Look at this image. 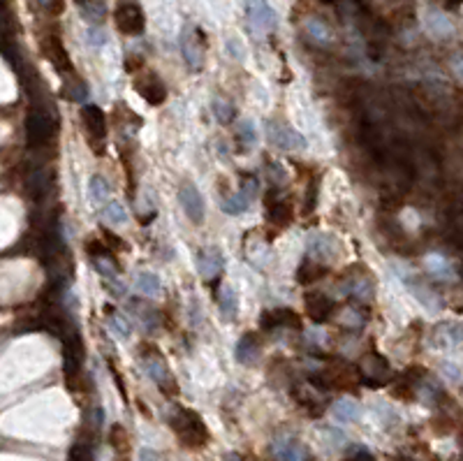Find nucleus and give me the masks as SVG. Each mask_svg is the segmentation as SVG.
Wrapping results in <instances>:
<instances>
[{
	"label": "nucleus",
	"instance_id": "8fccbe9b",
	"mask_svg": "<svg viewBox=\"0 0 463 461\" xmlns=\"http://www.w3.org/2000/svg\"><path fill=\"white\" fill-rule=\"evenodd\" d=\"M137 461H160V457H158V452L144 448V450H139V459Z\"/></svg>",
	"mask_w": 463,
	"mask_h": 461
},
{
	"label": "nucleus",
	"instance_id": "c85d7f7f",
	"mask_svg": "<svg viewBox=\"0 0 463 461\" xmlns=\"http://www.w3.org/2000/svg\"><path fill=\"white\" fill-rule=\"evenodd\" d=\"M79 12L91 24H103L107 17V0H75Z\"/></svg>",
	"mask_w": 463,
	"mask_h": 461
},
{
	"label": "nucleus",
	"instance_id": "7c9ffc66",
	"mask_svg": "<svg viewBox=\"0 0 463 461\" xmlns=\"http://www.w3.org/2000/svg\"><path fill=\"white\" fill-rule=\"evenodd\" d=\"M135 285H137V290H142L146 297H158V294L162 292V280L153 271H139L135 276Z\"/></svg>",
	"mask_w": 463,
	"mask_h": 461
},
{
	"label": "nucleus",
	"instance_id": "4c0bfd02",
	"mask_svg": "<svg viewBox=\"0 0 463 461\" xmlns=\"http://www.w3.org/2000/svg\"><path fill=\"white\" fill-rule=\"evenodd\" d=\"M107 327H109L112 334L119 338V341H126V338H130V334H132V329H130L128 320L123 318L121 313H107Z\"/></svg>",
	"mask_w": 463,
	"mask_h": 461
},
{
	"label": "nucleus",
	"instance_id": "2f4dec72",
	"mask_svg": "<svg viewBox=\"0 0 463 461\" xmlns=\"http://www.w3.org/2000/svg\"><path fill=\"white\" fill-rule=\"evenodd\" d=\"M89 195H91V202L93 204H107L109 202V197H112V186L107 183V179L105 176H100V174H96L91 179V183H89Z\"/></svg>",
	"mask_w": 463,
	"mask_h": 461
},
{
	"label": "nucleus",
	"instance_id": "f8f14e48",
	"mask_svg": "<svg viewBox=\"0 0 463 461\" xmlns=\"http://www.w3.org/2000/svg\"><path fill=\"white\" fill-rule=\"evenodd\" d=\"M271 452L276 461H315L313 455H310V450L292 434L278 436L271 445Z\"/></svg>",
	"mask_w": 463,
	"mask_h": 461
},
{
	"label": "nucleus",
	"instance_id": "9b49d317",
	"mask_svg": "<svg viewBox=\"0 0 463 461\" xmlns=\"http://www.w3.org/2000/svg\"><path fill=\"white\" fill-rule=\"evenodd\" d=\"M306 250L310 257L329 264L331 260H336L341 255V241L329 232H313L306 241Z\"/></svg>",
	"mask_w": 463,
	"mask_h": 461
},
{
	"label": "nucleus",
	"instance_id": "4be33fe9",
	"mask_svg": "<svg viewBox=\"0 0 463 461\" xmlns=\"http://www.w3.org/2000/svg\"><path fill=\"white\" fill-rule=\"evenodd\" d=\"M236 362L238 364H255L259 355H262V338H259L257 331H245V334L238 338L236 343Z\"/></svg>",
	"mask_w": 463,
	"mask_h": 461
},
{
	"label": "nucleus",
	"instance_id": "393cba45",
	"mask_svg": "<svg viewBox=\"0 0 463 461\" xmlns=\"http://www.w3.org/2000/svg\"><path fill=\"white\" fill-rule=\"evenodd\" d=\"M303 33H306V38L317 47L334 45V31H331L322 19H306L303 21Z\"/></svg>",
	"mask_w": 463,
	"mask_h": 461
},
{
	"label": "nucleus",
	"instance_id": "6e6552de",
	"mask_svg": "<svg viewBox=\"0 0 463 461\" xmlns=\"http://www.w3.org/2000/svg\"><path fill=\"white\" fill-rule=\"evenodd\" d=\"M259 192V181L252 174L243 176L241 179V186H238V190L229 192V195H225V199L220 202V209L229 216H236V213H243L248 211L250 204L255 202Z\"/></svg>",
	"mask_w": 463,
	"mask_h": 461
},
{
	"label": "nucleus",
	"instance_id": "a19ab883",
	"mask_svg": "<svg viewBox=\"0 0 463 461\" xmlns=\"http://www.w3.org/2000/svg\"><path fill=\"white\" fill-rule=\"evenodd\" d=\"M112 445H114V450L119 452V455H126V452L130 450V438H128L126 429H123L121 424H116V427L112 429Z\"/></svg>",
	"mask_w": 463,
	"mask_h": 461
},
{
	"label": "nucleus",
	"instance_id": "7ed1b4c3",
	"mask_svg": "<svg viewBox=\"0 0 463 461\" xmlns=\"http://www.w3.org/2000/svg\"><path fill=\"white\" fill-rule=\"evenodd\" d=\"M336 290L341 294H347V297H354L361 304H371L375 299V280L364 264H352L338 278Z\"/></svg>",
	"mask_w": 463,
	"mask_h": 461
},
{
	"label": "nucleus",
	"instance_id": "37998d69",
	"mask_svg": "<svg viewBox=\"0 0 463 461\" xmlns=\"http://www.w3.org/2000/svg\"><path fill=\"white\" fill-rule=\"evenodd\" d=\"M429 26H431V31L436 33V35H450L452 33V24L440 12L429 14Z\"/></svg>",
	"mask_w": 463,
	"mask_h": 461
},
{
	"label": "nucleus",
	"instance_id": "5701e85b",
	"mask_svg": "<svg viewBox=\"0 0 463 461\" xmlns=\"http://www.w3.org/2000/svg\"><path fill=\"white\" fill-rule=\"evenodd\" d=\"M130 311H132L135 320L139 322V325H142L144 329H146V331H153V329L160 327L162 315H160V311H158L155 306H151L149 301H144V299H132V301H130Z\"/></svg>",
	"mask_w": 463,
	"mask_h": 461
},
{
	"label": "nucleus",
	"instance_id": "39448f33",
	"mask_svg": "<svg viewBox=\"0 0 463 461\" xmlns=\"http://www.w3.org/2000/svg\"><path fill=\"white\" fill-rule=\"evenodd\" d=\"M292 396H294L296 406L308 417H320L324 410H327V403H329L327 387H322L317 383H296L292 387Z\"/></svg>",
	"mask_w": 463,
	"mask_h": 461
},
{
	"label": "nucleus",
	"instance_id": "a211bd4d",
	"mask_svg": "<svg viewBox=\"0 0 463 461\" xmlns=\"http://www.w3.org/2000/svg\"><path fill=\"white\" fill-rule=\"evenodd\" d=\"M264 206H266V222L278 229L287 227L292 222L294 213H292V204L289 199H283L276 190H269L264 197Z\"/></svg>",
	"mask_w": 463,
	"mask_h": 461
},
{
	"label": "nucleus",
	"instance_id": "1a4fd4ad",
	"mask_svg": "<svg viewBox=\"0 0 463 461\" xmlns=\"http://www.w3.org/2000/svg\"><path fill=\"white\" fill-rule=\"evenodd\" d=\"M132 89L139 93V98L146 100L151 107H160L165 100H167V86H165L162 79L151 70L137 72L132 79Z\"/></svg>",
	"mask_w": 463,
	"mask_h": 461
},
{
	"label": "nucleus",
	"instance_id": "f3484780",
	"mask_svg": "<svg viewBox=\"0 0 463 461\" xmlns=\"http://www.w3.org/2000/svg\"><path fill=\"white\" fill-rule=\"evenodd\" d=\"M259 327L266 331L273 329H301V315L292 308H266L259 313Z\"/></svg>",
	"mask_w": 463,
	"mask_h": 461
},
{
	"label": "nucleus",
	"instance_id": "603ef678",
	"mask_svg": "<svg viewBox=\"0 0 463 461\" xmlns=\"http://www.w3.org/2000/svg\"><path fill=\"white\" fill-rule=\"evenodd\" d=\"M454 72H457V77L463 82V59H457V61H454Z\"/></svg>",
	"mask_w": 463,
	"mask_h": 461
},
{
	"label": "nucleus",
	"instance_id": "412c9836",
	"mask_svg": "<svg viewBox=\"0 0 463 461\" xmlns=\"http://www.w3.org/2000/svg\"><path fill=\"white\" fill-rule=\"evenodd\" d=\"M42 52H45L47 61L52 63L58 72L72 75V61H70V56H68V52H65V47L58 35H47V38L42 40Z\"/></svg>",
	"mask_w": 463,
	"mask_h": 461
},
{
	"label": "nucleus",
	"instance_id": "0eeeda50",
	"mask_svg": "<svg viewBox=\"0 0 463 461\" xmlns=\"http://www.w3.org/2000/svg\"><path fill=\"white\" fill-rule=\"evenodd\" d=\"M114 21L123 35H142L144 28H146V14H144L137 0H121L116 5Z\"/></svg>",
	"mask_w": 463,
	"mask_h": 461
},
{
	"label": "nucleus",
	"instance_id": "3c124183",
	"mask_svg": "<svg viewBox=\"0 0 463 461\" xmlns=\"http://www.w3.org/2000/svg\"><path fill=\"white\" fill-rule=\"evenodd\" d=\"M105 33L103 31H98V35H96V28L91 31V45H96V47H103L105 45Z\"/></svg>",
	"mask_w": 463,
	"mask_h": 461
},
{
	"label": "nucleus",
	"instance_id": "72a5a7b5",
	"mask_svg": "<svg viewBox=\"0 0 463 461\" xmlns=\"http://www.w3.org/2000/svg\"><path fill=\"white\" fill-rule=\"evenodd\" d=\"M103 220L109 222L112 227H121L128 222V211L126 206L121 204V202H107V206L103 209Z\"/></svg>",
	"mask_w": 463,
	"mask_h": 461
},
{
	"label": "nucleus",
	"instance_id": "a18cd8bd",
	"mask_svg": "<svg viewBox=\"0 0 463 461\" xmlns=\"http://www.w3.org/2000/svg\"><path fill=\"white\" fill-rule=\"evenodd\" d=\"M266 172H269V181L273 183V186H283L285 183V172H283V167H280V165H276L273 160H269V158H266Z\"/></svg>",
	"mask_w": 463,
	"mask_h": 461
},
{
	"label": "nucleus",
	"instance_id": "9d476101",
	"mask_svg": "<svg viewBox=\"0 0 463 461\" xmlns=\"http://www.w3.org/2000/svg\"><path fill=\"white\" fill-rule=\"evenodd\" d=\"M264 130H266V139H269L273 146L280 149V151L294 153V151H303V149H306V137H303L301 133H296L294 128H289L287 123H276V121H266Z\"/></svg>",
	"mask_w": 463,
	"mask_h": 461
},
{
	"label": "nucleus",
	"instance_id": "f704fd0d",
	"mask_svg": "<svg viewBox=\"0 0 463 461\" xmlns=\"http://www.w3.org/2000/svg\"><path fill=\"white\" fill-rule=\"evenodd\" d=\"M317 197H320V179L313 176V179L308 181L306 192H303V197H301V213H303V216H308V213L315 211Z\"/></svg>",
	"mask_w": 463,
	"mask_h": 461
},
{
	"label": "nucleus",
	"instance_id": "a878e982",
	"mask_svg": "<svg viewBox=\"0 0 463 461\" xmlns=\"http://www.w3.org/2000/svg\"><path fill=\"white\" fill-rule=\"evenodd\" d=\"M366 320H368V313L361 306H345L336 315V322L347 331H361V327L366 325Z\"/></svg>",
	"mask_w": 463,
	"mask_h": 461
},
{
	"label": "nucleus",
	"instance_id": "2eb2a0df",
	"mask_svg": "<svg viewBox=\"0 0 463 461\" xmlns=\"http://www.w3.org/2000/svg\"><path fill=\"white\" fill-rule=\"evenodd\" d=\"M179 202H181V206H183L185 216L195 222V225H202V222H204V213H206L204 197H202L199 188H197V186H195L192 181H183V183H181V188H179Z\"/></svg>",
	"mask_w": 463,
	"mask_h": 461
},
{
	"label": "nucleus",
	"instance_id": "4468645a",
	"mask_svg": "<svg viewBox=\"0 0 463 461\" xmlns=\"http://www.w3.org/2000/svg\"><path fill=\"white\" fill-rule=\"evenodd\" d=\"M303 308H306V313L310 315V320L320 325V322H327L329 318H334L336 301L331 299L327 292L310 290V292L303 294Z\"/></svg>",
	"mask_w": 463,
	"mask_h": 461
},
{
	"label": "nucleus",
	"instance_id": "864d4df0",
	"mask_svg": "<svg viewBox=\"0 0 463 461\" xmlns=\"http://www.w3.org/2000/svg\"><path fill=\"white\" fill-rule=\"evenodd\" d=\"M225 461H245L241 455H236V452H229V455H225Z\"/></svg>",
	"mask_w": 463,
	"mask_h": 461
},
{
	"label": "nucleus",
	"instance_id": "c756f323",
	"mask_svg": "<svg viewBox=\"0 0 463 461\" xmlns=\"http://www.w3.org/2000/svg\"><path fill=\"white\" fill-rule=\"evenodd\" d=\"M331 413L338 422H357L361 417V408L357 401L352 399H338L334 401V406H331Z\"/></svg>",
	"mask_w": 463,
	"mask_h": 461
},
{
	"label": "nucleus",
	"instance_id": "b1692460",
	"mask_svg": "<svg viewBox=\"0 0 463 461\" xmlns=\"http://www.w3.org/2000/svg\"><path fill=\"white\" fill-rule=\"evenodd\" d=\"M327 276V264L315 260V257L306 255L299 264V269H296V280H299L301 285H313L317 280H322Z\"/></svg>",
	"mask_w": 463,
	"mask_h": 461
},
{
	"label": "nucleus",
	"instance_id": "79ce46f5",
	"mask_svg": "<svg viewBox=\"0 0 463 461\" xmlns=\"http://www.w3.org/2000/svg\"><path fill=\"white\" fill-rule=\"evenodd\" d=\"M65 89H68L65 96H68L70 100H75V103H79V100H86V96H89V89H86L82 79H77V77L70 79V82L65 84Z\"/></svg>",
	"mask_w": 463,
	"mask_h": 461
},
{
	"label": "nucleus",
	"instance_id": "ea45409f",
	"mask_svg": "<svg viewBox=\"0 0 463 461\" xmlns=\"http://www.w3.org/2000/svg\"><path fill=\"white\" fill-rule=\"evenodd\" d=\"M426 266H429V271L433 273V276L452 278V266H450V262H447L443 255H429V257H426Z\"/></svg>",
	"mask_w": 463,
	"mask_h": 461
},
{
	"label": "nucleus",
	"instance_id": "f03ea898",
	"mask_svg": "<svg viewBox=\"0 0 463 461\" xmlns=\"http://www.w3.org/2000/svg\"><path fill=\"white\" fill-rule=\"evenodd\" d=\"M139 364L144 373L153 380V383L158 385V390H160L162 394H176V380H174L169 366H167V359H165V355L160 350L155 348V345H142L139 348Z\"/></svg>",
	"mask_w": 463,
	"mask_h": 461
},
{
	"label": "nucleus",
	"instance_id": "de8ad7c7",
	"mask_svg": "<svg viewBox=\"0 0 463 461\" xmlns=\"http://www.w3.org/2000/svg\"><path fill=\"white\" fill-rule=\"evenodd\" d=\"M306 338L308 341H313V343H308V345H313V348H322V345L327 343V334H324V329H320V327L306 331Z\"/></svg>",
	"mask_w": 463,
	"mask_h": 461
},
{
	"label": "nucleus",
	"instance_id": "ddd939ff",
	"mask_svg": "<svg viewBox=\"0 0 463 461\" xmlns=\"http://www.w3.org/2000/svg\"><path fill=\"white\" fill-rule=\"evenodd\" d=\"M56 121L49 116L45 112H33L31 116H28V123H26V135H28V142L31 144H38V146H45L56 137Z\"/></svg>",
	"mask_w": 463,
	"mask_h": 461
},
{
	"label": "nucleus",
	"instance_id": "49530a36",
	"mask_svg": "<svg viewBox=\"0 0 463 461\" xmlns=\"http://www.w3.org/2000/svg\"><path fill=\"white\" fill-rule=\"evenodd\" d=\"M33 5H38L40 10H45L49 14H58L63 10V0H31Z\"/></svg>",
	"mask_w": 463,
	"mask_h": 461
},
{
	"label": "nucleus",
	"instance_id": "bb28decb",
	"mask_svg": "<svg viewBox=\"0 0 463 461\" xmlns=\"http://www.w3.org/2000/svg\"><path fill=\"white\" fill-rule=\"evenodd\" d=\"M218 308H220V315L222 320L227 322H234L236 315H238V294L232 285H222L220 292H218Z\"/></svg>",
	"mask_w": 463,
	"mask_h": 461
},
{
	"label": "nucleus",
	"instance_id": "dca6fc26",
	"mask_svg": "<svg viewBox=\"0 0 463 461\" xmlns=\"http://www.w3.org/2000/svg\"><path fill=\"white\" fill-rule=\"evenodd\" d=\"M245 17L257 33H269L278 24L276 12L266 0H245Z\"/></svg>",
	"mask_w": 463,
	"mask_h": 461
},
{
	"label": "nucleus",
	"instance_id": "cd10ccee",
	"mask_svg": "<svg viewBox=\"0 0 463 461\" xmlns=\"http://www.w3.org/2000/svg\"><path fill=\"white\" fill-rule=\"evenodd\" d=\"M405 283H408L410 292L415 294V297H417L419 301H422L424 306H429V308H433V311H436V308H440V304H443V301H440V297H438V294L433 292L431 287L424 283V280L405 276Z\"/></svg>",
	"mask_w": 463,
	"mask_h": 461
},
{
	"label": "nucleus",
	"instance_id": "c9c22d12",
	"mask_svg": "<svg viewBox=\"0 0 463 461\" xmlns=\"http://www.w3.org/2000/svg\"><path fill=\"white\" fill-rule=\"evenodd\" d=\"M211 112H213V116L218 119L222 126H227V123H232V121L236 119V109H234V105H232L227 98H213Z\"/></svg>",
	"mask_w": 463,
	"mask_h": 461
},
{
	"label": "nucleus",
	"instance_id": "c03bdc74",
	"mask_svg": "<svg viewBox=\"0 0 463 461\" xmlns=\"http://www.w3.org/2000/svg\"><path fill=\"white\" fill-rule=\"evenodd\" d=\"M70 461H93V448L86 441H79L70 452Z\"/></svg>",
	"mask_w": 463,
	"mask_h": 461
},
{
	"label": "nucleus",
	"instance_id": "aec40b11",
	"mask_svg": "<svg viewBox=\"0 0 463 461\" xmlns=\"http://www.w3.org/2000/svg\"><path fill=\"white\" fill-rule=\"evenodd\" d=\"M82 126L91 142H105L107 137V116L98 105L82 107Z\"/></svg>",
	"mask_w": 463,
	"mask_h": 461
},
{
	"label": "nucleus",
	"instance_id": "58836bf2",
	"mask_svg": "<svg viewBox=\"0 0 463 461\" xmlns=\"http://www.w3.org/2000/svg\"><path fill=\"white\" fill-rule=\"evenodd\" d=\"M236 139L241 142V149H252L257 142V130H255V123H250V121H238L236 123Z\"/></svg>",
	"mask_w": 463,
	"mask_h": 461
},
{
	"label": "nucleus",
	"instance_id": "09e8293b",
	"mask_svg": "<svg viewBox=\"0 0 463 461\" xmlns=\"http://www.w3.org/2000/svg\"><path fill=\"white\" fill-rule=\"evenodd\" d=\"M343 461H375V457H373L368 450H364V448H357V450H352L350 455H347Z\"/></svg>",
	"mask_w": 463,
	"mask_h": 461
},
{
	"label": "nucleus",
	"instance_id": "e433bc0d",
	"mask_svg": "<svg viewBox=\"0 0 463 461\" xmlns=\"http://www.w3.org/2000/svg\"><path fill=\"white\" fill-rule=\"evenodd\" d=\"M91 262H93V266L98 269V273L103 276L105 280H109V278H116L119 276V264H116V260H114V255H98V257H91Z\"/></svg>",
	"mask_w": 463,
	"mask_h": 461
},
{
	"label": "nucleus",
	"instance_id": "f257e3e1",
	"mask_svg": "<svg viewBox=\"0 0 463 461\" xmlns=\"http://www.w3.org/2000/svg\"><path fill=\"white\" fill-rule=\"evenodd\" d=\"M169 427L176 434L179 443L188 450H199L208 443V434L204 420L199 417V413H195L190 408L183 406H174L169 413Z\"/></svg>",
	"mask_w": 463,
	"mask_h": 461
},
{
	"label": "nucleus",
	"instance_id": "6ab92c4d",
	"mask_svg": "<svg viewBox=\"0 0 463 461\" xmlns=\"http://www.w3.org/2000/svg\"><path fill=\"white\" fill-rule=\"evenodd\" d=\"M222 269H225V257H222L220 248L208 246L202 248V253L197 257V271L199 276L206 280V283H213V280L220 278Z\"/></svg>",
	"mask_w": 463,
	"mask_h": 461
},
{
	"label": "nucleus",
	"instance_id": "423d86ee",
	"mask_svg": "<svg viewBox=\"0 0 463 461\" xmlns=\"http://www.w3.org/2000/svg\"><path fill=\"white\" fill-rule=\"evenodd\" d=\"M357 369H359V378L371 387H382L394 380L392 364H389L380 352H366V355L359 359Z\"/></svg>",
	"mask_w": 463,
	"mask_h": 461
},
{
	"label": "nucleus",
	"instance_id": "473e14b6",
	"mask_svg": "<svg viewBox=\"0 0 463 461\" xmlns=\"http://www.w3.org/2000/svg\"><path fill=\"white\" fill-rule=\"evenodd\" d=\"M436 348H447V345L463 343V325H440L436 329Z\"/></svg>",
	"mask_w": 463,
	"mask_h": 461
},
{
	"label": "nucleus",
	"instance_id": "20e7f679",
	"mask_svg": "<svg viewBox=\"0 0 463 461\" xmlns=\"http://www.w3.org/2000/svg\"><path fill=\"white\" fill-rule=\"evenodd\" d=\"M179 45H181V56H183L185 66L190 72H202L204 70V63H206V35L202 28L197 26H183V31H181V38H179Z\"/></svg>",
	"mask_w": 463,
	"mask_h": 461
}]
</instances>
